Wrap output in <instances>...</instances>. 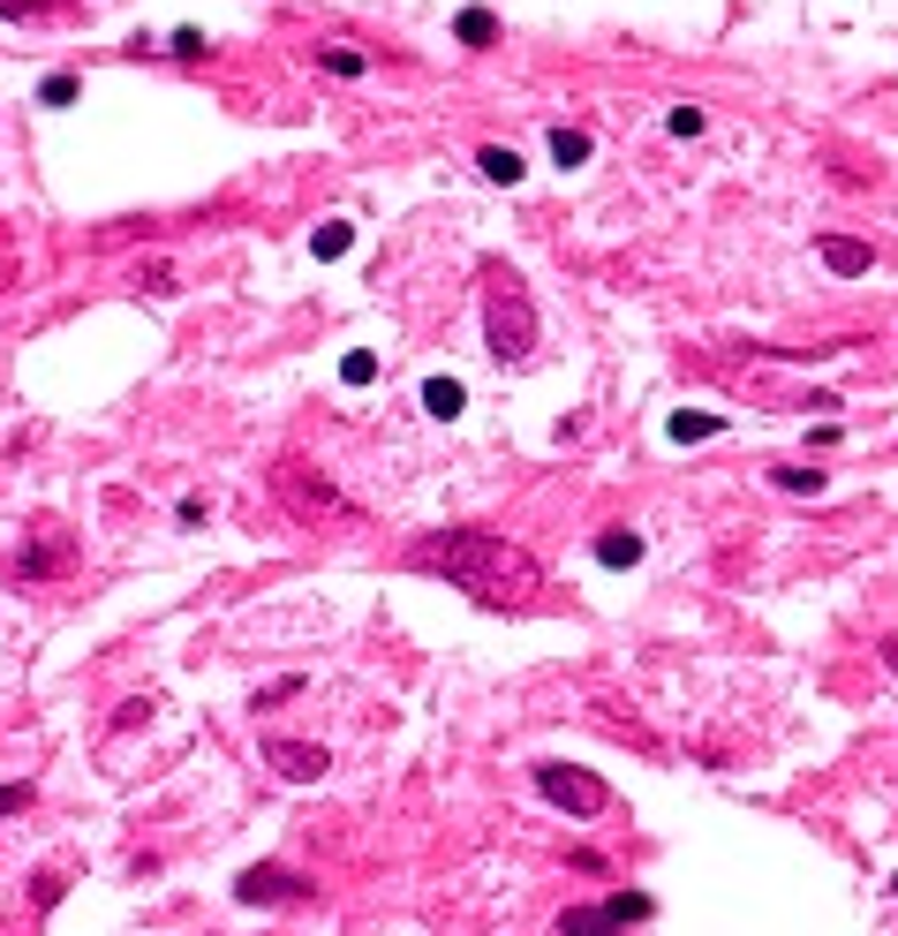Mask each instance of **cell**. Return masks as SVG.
<instances>
[{
    "instance_id": "cell-1",
    "label": "cell",
    "mask_w": 898,
    "mask_h": 936,
    "mask_svg": "<svg viewBox=\"0 0 898 936\" xmlns=\"http://www.w3.org/2000/svg\"><path fill=\"white\" fill-rule=\"evenodd\" d=\"M408 566H424V574H446L453 590H469L476 604H491V612H529L536 596H544V566L507 544V537H491V529H430L408 544Z\"/></svg>"
},
{
    "instance_id": "cell-2",
    "label": "cell",
    "mask_w": 898,
    "mask_h": 936,
    "mask_svg": "<svg viewBox=\"0 0 898 936\" xmlns=\"http://www.w3.org/2000/svg\"><path fill=\"white\" fill-rule=\"evenodd\" d=\"M483 280H491V288H483V341H491L499 363H521V355L536 347V302H529V288L513 280L507 264H491Z\"/></svg>"
},
{
    "instance_id": "cell-3",
    "label": "cell",
    "mask_w": 898,
    "mask_h": 936,
    "mask_svg": "<svg viewBox=\"0 0 898 936\" xmlns=\"http://www.w3.org/2000/svg\"><path fill=\"white\" fill-rule=\"evenodd\" d=\"M536 793H544L552 809H566V815H604L612 809L604 778H589V770H574V763H536Z\"/></svg>"
},
{
    "instance_id": "cell-4",
    "label": "cell",
    "mask_w": 898,
    "mask_h": 936,
    "mask_svg": "<svg viewBox=\"0 0 898 936\" xmlns=\"http://www.w3.org/2000/svg\"><path fill=\"white\" fill-rule=\"evenodd\" d=\"M272 483H280V499H288L295 513H310V521L341 513V491H333V483H317V476H310L302 461H280V468H272Z\"/></svg>"
},
{
    "instance_id": "cell-5",
    "label": "cell",
    "mask_w": 898,
    "mask_h": 936,
    "mask_svg": "<svg viewBox=\"0 0 898 936\" xmlns=\"http://www.w3.org/2000/svg\"><path fill=\"white\" fill-rule=\"evenodd\" d=\"M264 763L280 770V778H295V786H310V778L333 770V756H325L317 740H280V732H264Z\"/></svg>"
},
{
    "instance_id": "cell-6",
    "label": "cell",
    "mask_w": 898,
    "mask_h": 936,
    "mask_svg": "<svg viewBox=\"0 0 898 936\" xmlns=\"http://www.w3.org/2000/svg\"><path fill=\"white\" fill-rule=\"evenodd\" d=\"M234 898H250V906H288V898H310V876H295V869H242V876H234Z\"/></svg>"
},
{
    "instance_id": "cell-7",
    "label": "cell",
    "mask_w": 898,
    "mask_h": 936,
    "mask_svg": "<svg viewBox=\"0 0 898 936\" xmlns=\"http://www.w3.org/2000/svg\"><path fill=\"white\" fill-rule=\"evenodd\" d=\"M823 264H831L838 280H860V272L876 264V250H868V242H854V235H823Z\"/></svg>"
},
{
    "instance_id": "cell-8",
    "label": "cell",
    "mask_w": 898,
    "mask_h": 936,
    "mask_svg": "<svg viewBox=\"0 0 898 936\" xmlns=\"http://www.w3.org/2000/svg\"><path fill=\"white\" fill-rule=\"evenodd\" d=\"M476 167H483V181H499V189H513V181H521V152H507V144H483V152H476Z\"/></svg>"
},
{
    "instance_id": "cell-9",
    "label": "cell",
    "mask_w": 898,
    "mask_h": 936,
    "mask_svg": "<svg viewBox=\"0 0 898 936\" xmlns=\"http://www.w3.org/2000/svg\"><path fill=\"white\" fill-rule=\"evenodd\" d=\"M558 936H619V922H612L604 906H566V922H558Z\"/></svg>"
},
{
    "instance_id": "cell-10",
    "label": "cell",
    "mask_w": 898,
    "mask_h": 936,
    "mask_svg": "<svg viewBox=\"0 0 898 936\" xmlns=\"http://www.w3.org/2000/svg\"><path fill=\"white\" fill-rule=\"evenodd\" d=\"M461 401H469V393H461V378H430V385H424V408L438 416V424H453V416H461Z\"/></svg>"
},
{
    "instance_id": "cell-11",
    "label": "cell",
    "mask_w": 898,
    "mask_h": 936,
    "mask_svg": "<svg viewBox=\"0 0 898 936\" xmlns=\"http://www.w3.org/2000/svg\"><path fill=\"white\" fill-rule=\"evenodd\" d=\"M453 39H461V45H491V39H499V15H491V8H461V15H453Z\"/></svg>"
},
{
    "instance_id": "cell-12",
    "label": "cell",
    "mask_w": 898,
    "mask_h": 936,
    "mask_svg": "<svg viewBox=\"0 0 898 936\" xmlns=\"http://www.w3.org/2000/svg\"><path fill=\"white\" fill-rule=\"evenodd\" d=\"M597 559H604V566H635V559H641V537H635V529H604V537H597Z\"/></svg>"
},
{
    "instance_id": "cell-13",
    "label": "cell",
    "mask_w": 898,
    "mask_h": 936,
    "mask_svg": "<svg viewBox=\"0 0 898 936\" xmlns=\"http://www.w3.org/2000/svg\"><path fill=\"white\" fill-rule=\"evenodd\" d=\"M347 242H355V227H347V219H325V227L310 235V250L325 257V264H333V257H347Z\"/></svg>"
},
{
    "instance_id": "cell-14",
    "label": "cell",
    "mask_w": 898,
    "mask_h": 936,
    "mask_svg": "<svg viewBox=\"0 0 898 936\" xmlns=\"http://www.w3.org/2000/svg\"><path fill=\"white\" fill-rule=\"evenodd\" d=\"M552 159L558 167H582V159H589V136H582V128H552Z\"/></svg>"
},
{
    "instance_id": "cell-15",
    "label": "cell",
    "mask_w": 898,
    "mask_h": 936,
    "mask_svg": "<svg viewBox=\"0 0 898 936\" xmlns=\"http://www.w3.org/2000/svg\"><path fill=\"white\" fill-rule=\"evenodd\" d=\"M665 430H672L680 446H695V438H718V430H725V424H718V416H687V408H680V416H672V424H665Z\"/></svg>"
},
{
    "instance_id": "cell-16",
    "label": "cell",
    "mask_w": 898,
    "mask_h": 936,
    "mask_svg": "<svg viewBox=\"0 0 898 936\" xmlns=\"http://www.w3.org/2000/svg\"><path fill=\"white\" fill-rule=\"evenodd\" d=\"M604 914H612V922H649V898H641V892H612V898H604Z\"/></svg>"
},
{
    "instance_id": "cell-17",
    "label": "cell",
    "mask_w": 898,
    "mask_h": 936,
    "mask_svg": "<svg viewBox=\"0 0 898 936\" xmlns=\"http://www.w3.org/2000/svg\"><path fill=\"white\" fill-rule=\"evenodd\" d=\"M777 491H823V468H770Z\"/></svg>"
},
{
    "instance_id": "cell-18",
    "label": "cell",
    "mask_w": 898,
    "mask_h": 936,
    "mask_svg": "<svg viewBox=\"0 0 898 936\" xmlns=\"http://www.w3.org/2000/svg\"><path fill=\"white\" fill-rule=\"evenodd\" d=\"M341 378H347V385H370V378H378V355H370V347L341 355Z\"/></svg>"
},
{
    "instance_id": "cell-19",
    "label": "cell",
    "mask_w": 898,
    "mask_h": 936,
    "mask_svg": "<svg viewBox=\"0 0 898 936\" xmlns=\"http://www.w3.org/2000/svg\"><path fill=\"white\" fill-rule=\"evenodd\" d=\"M61 559H69V544H39V552H23L15 566H23V574H53Z\"/></svg>"
},
{
    "instance_id": "cell-20",
    "label": "cell",
    "mask_w": 898,
    "mask_h": 936,
    "mask_svg": "<svg viewBox=\"0 0 898 936\" xmlns=\"http://www.w3.org/2000/svg\"><path fill=\"white\" fill-rule=\"evenodd\" d=\"M31 801H39V793H31V778H15V786H0V823H8V815H23V809H31Z\"/></svg>"
},
{
    "instance_id": "cell-21",
    "label": "cell",
    "mask_w": 898,
    "mask_h": 936,
    "mask_svg": "<svg viewBox=\"0 0 898 936\" xmlns=\"http://www.w3.org/2000/svg\"><path fill=\"white\" fill-rule=\"evenodd\" d=\"M76 91H84V84H76V76H45V84H39V106H69Z\"/></svg>"
},
{
    "instance_id": "cell-22",
    "label": "cell",
    "mask_w": 898,
    "mask_h": 936,
    "mask_svg": "<svg viewBox=\"0 0 898 936\" xmlns=\"http://www.w3.org/2000/svg\"><path fill=\"white\" fill-rule=\"evenodd\" d=\"M325 69H333V76H363V53H355V45H325Z\"/></svg>"
},
{
    "instance_id": "cell-23",
    "label": "cell",
    "mask_w": 898,
    "mask_h": 936,
    "mask_svg": "<svg viewBox=\"0 0 898 936\" xmlns=\"http://www.w3.org/2000/svg\"><path fill=\"white\" fill-rule=\"evenodd\" d=\"M205 45H212V39H205V31H174V39H167V53H181V61H197Z\"/></svg>"
},
{
    "instance_id": "cell-24",
    "label": "cell",
    "mask_w": 898,
    "mask_h": 936,
    "mask_svg": "<svg viewBox=\"0 0 898 936\" xmlns=\"http://www.w3.org/2000/svg\"><path fill=\"white\" fill-rule=\"evenodd\" d=\"M665 128H672V136H702V106H672V122H665Z\"/></svg>"
},
{
    "instance_id": "cell-25",
    "label": "cell",
    "mask_w": 898,
    "mask_h": 936,
    "mask_svg": "<svg viewBox=\"0 0 898 936\" xmlns=\"http://www.w3.org/2000/svg\"><path fill=\"white\" fill-rule=\"evenodd\" d=\"M144 718H152V703H144V695H136V703H122V710H114V725H122V732H128V725H144Z\"/></svg>"
},
{
    "instance_id": "cell-26",
    "label": "cell",
    "mask_w": 898,
    "mask_h": 936,
    "mask_svg": "<svg viewBox=\"0 0 898 936\" xmlns=\"http://www.w3.org/2000/svg\"><path fill=\"white\" fill-rule=\"evenodd\" d=\"M45 0H0V15H39Z\"/></svg>"
},
{
    "instance_id": "cell-27",
    "label": "cell",
    "mask_w": 898,
    "mask_h": 936,
    "mask_svg": "<svg viewBox=\"0 0 898 936\" xmlns=\"http://www.w3.org/2000/svg\"><path fill=\"white\" fill-rule=\"evenodd\" d=\"M884 665H891V673H898V635H884Z\"/></svg>"
}]
</instances>
